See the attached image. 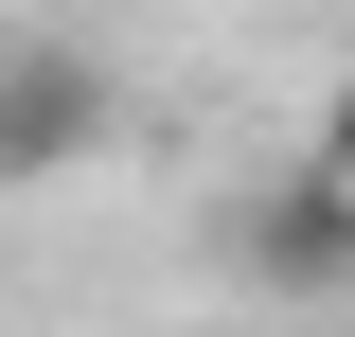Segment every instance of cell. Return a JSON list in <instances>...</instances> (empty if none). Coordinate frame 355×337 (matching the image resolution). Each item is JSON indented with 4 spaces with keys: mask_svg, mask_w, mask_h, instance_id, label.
I'll list each match as a JSON object with an SVG mask.
<instances>
[{
    "mask_svg": "<svg viewBox=\"0 0 355 337\" xmlns=\"http://www.w3.org/2000/svg\"><path fill=\"white\" fill-rule=\"evenodd\" d=\"M107 125H125L107 53H89V36H53V18H0V196L71 178V160H89Z\"/></svg>",
    "mask_w": 355,
    "mask_h": 337,
    "instance_id": "6da1fadb",
    "label": "cell"
},
{
    "mask_svg": "<svg viewBox=\"0 0 355 337\" xmlns=\"http://www.w3.org/2000/svg\"><path fill=\"white\" fill-rule=\"evenodd\" d=\"M214 249L249 266L266 302H338V284H355V178H338V160H266V178H231Z\"/></svg>",
    "mask_w": 355,
    "mask_h": 337,
    "instance_id": "7a4b0ae2",
    "label": "cell"
},
{
    "mask_svg": "<svg viewBox=\"0 0 355 337\" xmlns=\"http://www.w3.org/2000/svg\"><path fill=\"white\" fill-rule=\"evenodd\" d=\"M320 160H338V178H355V89H338V125H320Z\"/></svg>",
    "mask_w": 355,
    "mask_h": 337,
    "instance_id": "3957f363",
    "label": "cell"
}]
</instances>
